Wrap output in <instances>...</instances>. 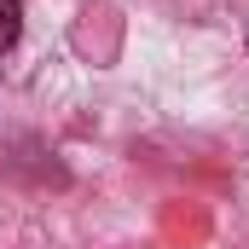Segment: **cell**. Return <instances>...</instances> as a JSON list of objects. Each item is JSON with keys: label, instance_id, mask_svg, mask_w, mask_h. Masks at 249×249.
<instances>
[{"label": "cell", "instance_id": "obj_1", "mask_svg": "<svg viewBox=\"0 0 249 249\" xmlns=\"http://www.w3.org/2000/svg\"><path fill=\"white\" fill-rule=\"evenodd\" d=\"M18 29H23V0H0V53L18 47Z\"/></svg>", "mask_w": 249, "mask_h": 249}]
</instances>
